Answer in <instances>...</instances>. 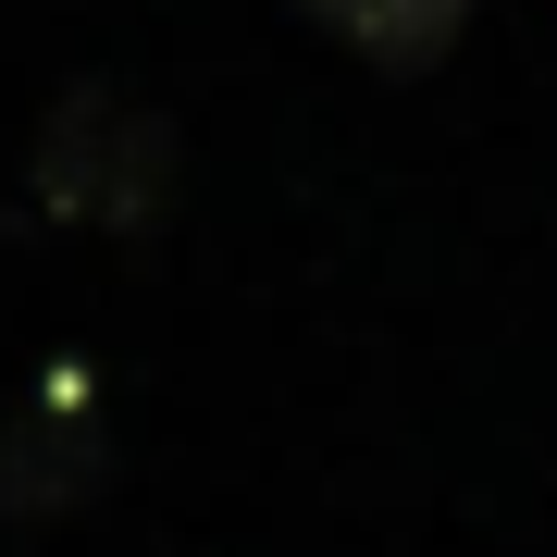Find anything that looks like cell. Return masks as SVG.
Returning <instances> with one entry per match:
<instances>
[{"label": "cell", "instance_id": "obj_3", "mask_svg": "<svg viewBox=\"0 0 557 557\" xmlns=\"http://www.w3.org/2000/svg\"><path fill=\"white\" fill-rule=\"evenodd\" d=\"M310 25L372 75H434V62L471 38V0H310Z\"/></svg>", "mask_w": 557, "mask_h": 557}, {"label": "cell", "instance_id": "obj_2", "mask_svg": "<svg viewBox=\"0 0 557 557\" xmlns=\"http://www.w3.org/2000/svg\"><path fill=\"white\" fill-rule=\"evenodd\" d=\"M87 483H100V409L75 384H38L13 409V434H0V508L50 520V508H87Z\"/></svg>", "mask_w": 557, "mask_h": 557}, {"label": "cell", "instance_id": "obj_1", "mask_svg": "<svg viewBox=\"0 0 557 557\" xmlns=\"http://www.w3.org/2000/svg\"><path fill=\"white\" fill-rule=\"evenodd\" d=\"M174 124L149 100H124V87H75L50 124H38V211L50 223H87V236H149L161 211H174Z\"/></svg>", "mask_w": 557, "mask_h": 557}]
</instances>
